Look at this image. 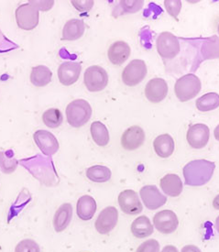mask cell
Wrapping results in <instances>:
<instances>
[{"mask_svg": "<svg viewBox=\"0 0 219 252\" xmlns=\"http://www.w3.org/2000/svg\"><path fill=\"white\" fill-rule=\"evenodd\" d=\"M215 169V162L206 159H195L188 162L183 171L186 186H205L212 178Z\"/></svg>", "mask_w": 219, "mask_h": 252, "instance_id": "cell-1", "label": "cell"}, {"mask_svg": "<svg viewBox=\"0 0 219 252\" xmlns=\"http://www.w3.org/2000/svg\"><path fill=\"white\" fill-rule=\"evenodd\" d=\"M65 112L68 123L73 127H80L91 119L92 107L86 100H73L67 106Z\"/></svg>", "mask_w": 219, "mask_h": 252, "instance_id": "cell-2", "label": "cell"}, {"mask_svg": "<svg viewBox=\"0 0 219 252\" xmlns=\"http://www.w3.org/2000/svg\"><path fill=\"white\" fill-rule=\"evenodd\" d=\"M201 81L193 73H188L176 81L174 92L177 98L182 102H186L194 98L201 91Z\"/></svg>", "mask_w": 219, "mask_h": 252, "instance_id": "cell-3", "label": "cell"}, {"mask_svg": "<svg viewBox=\"0 0 219 252\" xmlns=\"http://www.w3.org/2000/svg\"><path fill=\"white\" fill-rule=\"evenodd\" d=\"M84 83L88 91L99 92L108 84V74L103 67L93 65L88 67L84 75Z\"/></svg>", "mask_w": 219, "mask_h": 252, "instance_id": "cell-4", "label": "cell"}, {"mask_svg": "<svg viewBox=\"0 0 219 252\" xmlns=\"http://www.w3.org/2000/svg\"><path fill=\"white\" fill-rule=\"evenodd\" d=\"M156 46L159 56L163 59L172 60L180 53L179 40L171 32H161L157 38Z\"/></svg>", "mask_w": 219, "mask_h": 252, "instance_id": "cell-5", "label": "cell"}, {"mask_svg": "<svg viewBox=\"0 0 219 252\" xmlns=\"http://www.w3.org/2000/svg\"><path fill=\"white\" fill-rule=\"evenodd\" d=\"M18 26L24 31H32L39 24V9L30 3L22 4L16 10Z\"/></svg>", "mask_w": 219, "mask_h": 252, "instance_id": "cell-6", "label": "cell"}, {"mask_svg": "<svg viewBox=\"0 0 219 252\" xmlns=\"http://www.w3.org/2000/svg\"><path fill=\"white\" fill-rule=\"evenodd\" d=\"M147 75V65L142 60H133L122 72V81L127 87H135L142 82Z\"/></svg>", "mask_w": 219, "mask_h": 252, "instance_id": "cell-7", "label": "cell"}, {"mask_svg": "<svg viewBox=\"0 0 219 252\" xmlns=\"http://www.w3.org/2000/svg\"><path fill=\"white\" fill-rule=\"evenodd\" d=\"M119 212L114 206H107L100 212L98 218L94 223V227L97 232L106 235L112 231L118 224Z\"/></svg>", "mask_w": 219, "mask_h": 252, "instance_id": "cell-8", "label": "cell"}, {"mask_svg": "<svg viewBox=\"0 0 219 252\" xmlns=\"http://www.w3.org/2000/svg\"><path fill=\"white\" fill-rule=\"evenodd\" d=\"M153 223L159 232L172 234L177 229L179 220L176 214L172 210H162L154 216Z\"/></svg>", "mask_w": 219, "mask_h": 252, "instance_id": "cell-9", "label": "cell"}, {"mask_svg": "<svg viewBox=\"0 0 219 252\" xmlns=\"http://www.w3.org/2000/svg\"><path fill=\"white\" fill-rule=\"evenodd\" d=\"M34 141L41 153L47 156H53L59 151V142L53 133L47 130H37L34 133Z\"/></svg>", "mask_w": 219, "mask_h": 252, "instance_id": "cell-10", "label": "cell"}, {"mask_svg": "<svg viewBox=\"0 0 219 252\" xmlns=\"http://www.w3.org/2000/svg\"><path fill=\"white\" fill-rule=\"evenodd\" d=\"M119 204L122 212L126 215H138L142 212L143 206L138 193L133 190H125L119 195Z\"/></svg>", "mask_w": 219, "mask_h": 252, "instance_id": "cell-11", "label": "cell"}, {"mask_svg": "<svg viewBox=\"0 0 219 252\" xmlns=\"http://www.w3.org/2000/svg\"><path fill=\"white\" fill-rule=\"evenodd\" d=\"M140 197L148 209L155 210L165 205L167 197L155 186H143L140 191Z\"/></svg>", "mask_w": 219, "mask_h": 252, "instance_id": "cell-12", "label": "cell"}, {"mask_svg": "<svg viewBox=\"0 0 219 252\" xmlns=\"http://www.w3.org/2000/svg\"><path fill=\"white\" fill-rule=\"evenodd\" d=\"M210 136L209 127L205 124H194L190 126L186 139L193 149H202L206 146Z\"/></svg>", "mask_w": 219, "mask_h": 252, "instance_id": "cell-13", "label": "cell"}, {"mask_svg": "<svg viewBox=\"0 0 219 252\" xmlns=\"http://www.w3.org/2000/svg\"><path fill=\"white\" fill-rule=\"evenodd\" d=\"M82 65L77 62H64L58 69V78L62 85L72 86L79 79Z\"/></svg>", "mask_w": 219, "mask_h": 252, "instance_id": "cell-14", "label": "cell"}, {"mask_svg": "<svg viewBox=\"0 0 219 252\" xmlns=\"http://www.w3.org/2000/svg\"><path fill=\"white\" fill-rule=\"evenodd\" d=\"M145 140V132L140 126L128 127L121 137V145L126 151L139 149Z\"/></svg>", "mask_w": 219, "mask_h": 252, "instance_id": "cell-15", "label": "cell"}, {"mask_svg": "<svg viewBox=\"0 0 219 252\" xmlns=\"http://www.w3.org/2000/svg\"><path fill=\"white\" fill-rule=\"evenodd\" d=\"M168 85L162 78H154L147 84L145 95L153 103H159L166 97Z\"/></svg>", "mask_w": 219, "mask_h": 252, "instance_id": "cell-16", "label": "cell"}, {"mask_svg": "<svg viewBox=\"0 0 219 252\" xmlns=\"http://www.w3.org/2000/svg\"><path fill=\"white\" fill-rule=\"evenodd\" d=\"M200 46L199 63L204 60H213L219 58V37L214 35L206 39L196 40Z\"/></svg>", "mask_w": 219, "mask_h": 252, "instance_id": "cell-17", "label": "cell"}, {"mask_svg": "<svg viewBox=\"0 0 219 252\" xmlns=\"http://www.w3.org/2000/svg\"><path fill=\"white\" fill-rule=\"evenodd\" d=\"M73 219V206L69 203L63 204L57 209L53 217V227L56 232H63L71 223Z\"/></svg>", "mask_w": 219, "mask_h": 252, "instance_id": "cell-18", "label": "cell"}, {"mask_svg": "<svg viewBox=\"0 0 219 252\" xmlns=\"http://www.w3.org/2000/svg\"><path fill=\"white\" fill-rule=\"evenodd\" d=\"M131 53L129 45L122 40H119L114 42L111 46L109 47L107 55L109 61L115 65H121L126 62Z\"/></svg>", "mask_w": 219, "mask_h": 252, "instance_id": "cell-19", "label": "cell"}, {"mask_svg": "<svg viewBox=\"0 0 219 252\" xmlns=\"http://www.w3.org/2000/svg\"><path fill=\"white\" fill-rule=\"evenodd\" d=\"M159 185L164 193L172 197H177L183 192V182L177 174H166L160 180Z\"/></svg>", "mask_w": 219, "mask_h": 252, "instance_id": "cell-20", "label": "cell"}, {"mask_svg": "<svg viewBox=\"0 0 219 252\" xmlns=\"http://www.w3.org/2000/svg\"><path fill=\"white\" fill-rule=\"evenodd\" d=\"M96 212V202L90 195H83L77 201L76 213L80 219L88 221L92 219Z\"/></svg>", "mask_w": 219, "mask_h": 252, "instance_id": "cell-21", "label": "cell"}, {"mask_svg": "<svg viewBox=\"0 0 219 252\" xmlns=\"http://www.w3.org/2000/svg\"><path fill=\"white\" fill-rule=\"evenodd\" d=\"M85 22L83 20L73 19L67 21L63 30V40H76L85 33Z\"/></svg>", "mask_w": 219, "mask_h": 252, "instance_id": "cell-22", "label": "cell"}, {"mask_svg": "<svg viewBox=\"0 0 219 252\" xmlns=\"http://www.w3.org/2000/svg\"><path fill=\"white\" fill-rule=\"evenodd\" d=\"M154 151L161 158L170 157L174 152V141L169 134L159 135L153 142Z\"/></svg>", "mask_w": 219, "mask_h": 252, "instance_id": "cell-23", "label": "cell"}, {"mask_svg": "<svg viewBox=\"0 0 219 252\" xmlns=\"http://www.w3.org/2000/svg\"><path fill=\"white\" fill-rule=\"evenodd\" d=\"M131 232L135 238H148L153 233V225L146 216H141L133 221Z\"/></svg>", "mask_w": 219, "mask_h": 252, "instance_id": "cell-24", "label": "cell"}, {"mask_svg": "<svg viewBox=\"0 0 219 252\" xmlns=\"http://www.w3.org/2000/svg\"><path fill=\"white\" fill-rule=\"evenodd\" d=\"M53 73L45 65H38L32 68L31 73V82L37 87H46L52 81Z\"/></svg>", "mask_w": 219, "mask_h": 252, "instance_id": "cell-25", "label": "cell"}, {"mask_svg": "<svg viewBox=\"0 0 219 252\" xmlns=\"http://www.w3.org/2000/svg\"><path fill=\"white\" fill-rule=\"evenodd\" d=\"M111 171L104 165H94L87 170L88 179L94 183H106L111 178Z\"/></svg>", "mask_w": 219, "mask_h": 252, "instance_id": "cell-26", "label": "cell"}, {"mask_svg": "<svg viewBox=\"0 0 219 252\" xmlns=\"http://www.w3.org/2000/svg\"><path fill=\"white\" fill-rule=\"evenodd\" d=\"M91 135L98 146H106L109 142V133L106 126L100 121H94L91 125Z\"/></svg>", "mask_w": 219, "mask_h": 252, "instance_id": "cell-27", "label": "cell"}, {"mask_svg": "<svg viewBox=\"0 0 219 252\" xmlns=\"http://www.w3.org/2000/svg\"><path fill=\"white\" fill-rule=\"evenodd\" d=\"M196 107L202 112L211 111L219 106V94L217 93H208L202 95L196 100Z\"/></svg>", "mask_w": 219, "mask_h": 252, "instance_id": "cell-28", "label": "cell"}, {"mask_svg": "<svg viewBox=\"0 0 219 252\" xmlns=\"http://www.w3.org/2000/svg\"><path fill=\"white\" fill-rule=\"evenodd\" d=\"M42 120H43V123L48 127L56 128V127L61 126V124L63 123V114L59 109L50 108L42 115Z\"/></svg>", "mask_w": 219, "mask_h": 252, "instance_id": "cell-29", "label": "cell"}, {"mask_svg": "<svg viewBox=\"0 0 219 252\" xmlns=\"http://www.w3.org/2000/svg\"><path fill=\"white\" fill-rule=\"evenodd\" d=\"M19 164L18 159L13 156V153L9 156L8 153L0 152V170L2 173L9 174L15 172Z\"/></svg>", "mask_w": 219, "mask_h": 252, "instance_id": "cell-30", "label": "cell"}, {"mask_svg": "<svg viewBox=\"0 0 219 252\" xmlns=\"http://www.w3.org/2000/svg\"><path fill=\"white\" fill-rule=\"evenodd\" d=\"M15 252H40V246L32 239H23L16 246Z\"/></svg>", "mask_w": 219, "mask_h": 252, "instance_id": "cell-31", "label": "cell"}, {"mask_svg": "<svg viewBox=\"0 0 219 252\" xmlns=\"http://www.w3.org/2000/svg\"><path fill=\"white\" fill-rule=\"evenodd\" d=\"M120 6L122 9H123V12L125 13H135V12H138L140 9H141V7H143V4L144 2L143 1H139V0H136V1H120Z\"/></svg>", "mask_w": 219, "mask_h": 252, "instance_id": "cell-32", "label": "cell"}, {"mask_svg": "<svg viewBox=\"0 0 219 252\" xmlns=\"http://www.w3.org/2000/svg\"><path fill=\"white\" fill-rule=\"evenodd\" d=\"M164 5L166 7L167 12L174 19H176L179 15L181 8H182V1H180V0H165Z\"/></svg>", "mask_w": 219, "mask_h": 252, "instance_id": "cell-33", "label": "cell"}, {"mask_svg": "<svg viewBox=\"0 0 219 252\" xmlns=\"http://www.w3.org/2000/svg\"><path fill=\"white\" fill-rule=\"evenodd\" d=\"M136 252H159V242L156 239H149L140 245Z\"/></svg>", "mask_w": 219, "mask_h": 252, "instance_id": "cell-34", "label": "cell"}, {"mask_svg": "<svg viewBox=\"0 0 219 252\" xmlns=\"http://www.w3.org/2000/svg\"><path fill=\"white\" fill-rule=\"evenodd\" d=\"M93 0H73L72 4L80 12H87L89 11L94 6Z\"/></svg>", "mask_w": 219, "mask_h": 252, "instance_id": "cell-35", "label": "cell"}, {"mask_svg": "<svg viewBox=\"0 0 219 252\" xmlns=\"http://www.w3.org/2000/svg\"><path fill=\"white\" fill-rule=\"evenodd\" d=\"M30 4L38 8L39 11H48L51 7H53L54 1H30Z\"/></svg>", "mask_w": 219, "mask_h": 252, "instance_id": "cell-36", "label": "cell"}, {"mask_svg": "<svg viewBox=\"0 0 219 252\" xmlns=\"http://www.w3.org/2000/svg\"><path fill=\"white\" fill-rule=\"evenodd\" d=\"M182 252H202L198 247L194 245H187L182 249Z\"/></svg>", "mask_w": 219, "mask_h": 252, "instance_id": "cell-37", "label": "cell"}, {"mask_svg": "<svg viewBox=\"0 0 219 252\" xmlns=\"http://www.w3.org/2000/svg\"><path fill=\"white\" fill-rule=\"evenodd\" d=\"M161 252H179V251L177 250V248H176V247L169 245L166 246V247H164V248L162 249Z\"/></svg>", "mask_w": 219, "mask_h": 252, "instance_id": "cell-38", "label": "cell"}, {"mask_svg": "<svg viewBox=\"0 0 219 252\" xmlns=\"http://www.w3.org/2000/svg\"><path fill=\"white\" fill-rule=\"evenodd\" d=\"M213 206L214 208H216L217 210H219V194H218L215 199L213 201Z\"/></svg>", "mask_w": 219, "mask_h": 252, "instance_id": "cell-39", "label": "cell"}, {"mask_svg": "<svg viewBox=\"0 0 219 252\" xmlns=\"http://www.w3.org/2000/svg\"><path fill=\"white\" fill-rule=\"evenodd\" d=\"M214 135H215V138L218 139L219 141V125L215 128V131H214Z\"/></svg>", "mask_w": 219, "mask_h": 252, "instance_id": "cell-40", "label": "cell"}, {"mask_svg": "<svg viewBox=\"0 0 219 252\" xmlns=\"http://www.w3.org/2000/svg\"><path fill=\"white\" fill-rule=\"evenodd\" d=\"M216 228H217V230H218L219 234V217L216 220Z\"/></svg>", "mask_w": 219, "mask_h": 252, "instance_id": "cell-41", "label": "cell"}, {"mask_svg": "<svg viewBox=\"0 0 219 252\" xmlns=\"http://www.w3.org/2000/svg\"><path fill=\"white\" fill-rule=\"evenodd\" d=\"M218 31H219V29H218Z\"/></svg>", "mask_w": 219, "mask_h": 252, "instance_id": "cell-42", "label": "cell"}]
</instances>
